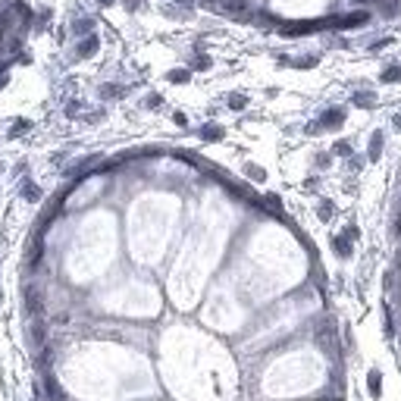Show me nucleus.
Here are the masks:
<instances>
[{"mask_svg": "<svg viewBox=\"0 0 401 401\" xmlns=\"http://www.w3.org/2000/svg\"><path fill=\"white\" fill-rule=\"evenodd\" d=\"M201 138H204V141H219V138H223V129H219V125H204V129H201Z\"/></svg>", "mask_w": 401, "mask_h": 401, "instance_id": "obj_8", "label": "nucleus"}, {"mask_svg": "<svg viewBox=\"0 0 401 401\" xmlns=\"http://www.w3.org/2000/svg\"><path fill=\"white\" fill-rule=\"evenodd\" d=\"M245 104H248V97H245V94H232V97H229V107H232V110H245Z\"/></svg>", "mask_w": 401, "mask_h": 401, "instance_id": "obj_17", "label": "nucleus"}, {"mask_svg": "<svg viewBox=\"0 0 401 401\" xmlns=\"http://www.w3.org/2000/svg\"><path fill=\"white\" fill-rule=\"evenodd\" d=\"M373 100H376V97H373V94H367V91L354 94V104H357V107H373Z\"/></svg>", "mask_w": 401, "mask_h": 401, "instance_id": "obj_14", "label": "nucleus"}, {"mask_svg": "<svg viewBox=\"0 0 401 401\" xmlns=\"http://www.w3.org/2000/svg\"><path fill=\"white\" fill-rule=\"evenodd\" d=\"M94 29V19H79V22H72V31L75 35H82V31H91Z\"/></svg>", "mask_w": 401, "mask_h": 401, "instance_id": "obj_11", "label": "nucleus"}, {"mask_svg": "<svg viewBox=\"0 0 401 401\" xmlns=\"http://www.w3.org/2000/svg\"><path fill=\"white\" fill-rule=\"evenodd\" d=\"M245 173H248L251 179H257V182H263V179H267V173H263L260 166H254V163H248V166H245Z\"/></svg>", "mask_w": 401, "mask_h": 401, "instance_id": "obj_15", "label": "nucleus"}, {"mask_svg": "<svg viewBox=\"0 0 401 401\" xmlns=\"http://www.w3.org/2000/svg\"><path fill=\"white\" fill-rule=\"evenodd\" d=\"M166 79H169V82H173V85H185V82H188V79H191V72H188V69H173V72H169V75H166Z\"/></svg>", "mask_w": 401, "mask_h": 401, "instance_id": "obj_10", "label": "nucleus"}, {"mask_svg": "<svg viewBox=\"0 0 401 401\" xmlns=\"http://www.w3.org/2000/svg\"><path fill=\"white\" fill-rule=\"evenodd\" d=\"M336 154H351V144H348V141H339V144H336Z\"/></svg>", "mask_w": 401, "mask_h": 401, "instance_id": "obj_20", "label": "nucleus"}, {"mask_svg": "<svg viewBox=\"0 0 401 401\" xmlns=\"http://www.w3.org/2000/svg\"><path fill=\"white\" fill-rule=\"evenodd\" d=\"M317 60H320L317 54H310V57H298V60H295V66H298V69H307V66H317Z\"/></svg>", "mask_w": 401, "mask_h": 401, "instance_id": "obj_13", "label": "nucleus"}, {"mask_svg": "<svg viewBox=\"0 0 401 401\" xmlns=\"http://www.w3.org/2000/svg\"><path fill=\"white\" fill-rule=\"evenodd\" d=\"M332 248H336L339 257H351V242H348L345 235H336V238H332Z\"/></svg>", "mask_w": 401, "mask_h": 401, "instance_id": "obj_6", "label": "nucleus"}, {"mask_svg": "<svg viewBox=\"0 0 401 401\" xmlns=\"http://www.w3.org/2000/svg\"><path fill=\"white\" fill-rule=\"evenodd\" d=\"M125 6H129V10H138V6H141V0H125Z\"/></svg>", "mask_w": 401, "mask_h": 401, "instance_id": "obj_21", "label": "nucleus"}, {"mask_svg": "<svg viewBox=\"0 0 401 401\" xmlns=\"http://www.w3.org/2000/svg\"><path fill=\"white\" fill-rule=\"evenodd\" d=\"M332 213H336L332 201H323V204H320V210H317V216H320V219H332Z\"/></svg>", "mask_w": 401, "mask_h": 401, "instance_id": "obj_12", "label": "nucleus"}, {"mask_svg": "<svg viewBox=\"0 0 401 401\" xmlns=\"http://www.w3.org/2000/svg\"><path fill=\"white\" fill-rule=\"evenodd\" d=\"M144 104H148V107H151V110H157V107H160V104H163V97H160V94H151V97H148V100H144Z\"/></svg>", "mask_w": 401, "mask_h": 401, "instance_id": "obj_19", "label": "nucleus"}, {"mask_svg": "<svg viewBox=\"0 0 401 401\" xmlns=\"http://www.w3.org/2000/svg\"><path fill=\"white\" fill-rule=\"evenodd\" d=\"M364 22H370V10H354L342 16V19H332V25H339V29H354V25H364Z\"/></svg>", "mask_w": 401, "mask_h": 401, "instance_id": "obj_2", "label": "nucleus"}, {"mask_svg": "<svg viewBox=\"0 0 401 401\" xmlns=\"http://www.w3.org/2000/svg\"><path fill=\"white\" fill-rule=\"evenodd\" d=\"M379 79H382V82H401V66H398V63H392L389 69H382Z\"/></svg>", "mask_w": 401, "mask_h": 401, "instance_id": "obj_9", "label": "nucleus"}, {"mask_svg": "<svg viewBox=\"0 0 401 401\" xmlns=\"http://www.w3.org/2000/svg\"><path fill=\"white\" fill-rule=\"evenodd\" d=\"M97 47H100L97 35H85V38H82V44H79V57H82V60L94 57V54H97Z\"/></svg>", "mask_w": 401, "mask_h": 401, "instance_id": "obj_3", "label": "nucleus"}, {"mask_svg": "<svg viewBox=\"0 0 401 401\" xmlns=\"http://www.w3.org/2000/svg\"><path fill=\"white\" fill-rule=\"evenodd\" d=\"M97 3H104V6H110V3H116V0H97Z\"/></svg>", "mask_w": 401, "mask_h": 401, "instance_id": "obj_22", "label": "nucleus"}, {"mask_svg": "<svg viewBox=\"0 0 401 401\" xmlns=\"http://www.w3.org/2000/svg\"><path fill=\"white\" fill-rule=\"evenodd\" d=\"M367 392H370L373 398H379V392H382V373H379V370H370V373H367Z\"/></svg>", "mask_w": 401, "mask_h": 401, "instance_id": "obj_4", "label": "nucleus"}, {"mask_svg": "<svg viewBox=\"0 0 401 401\" xmlns=\"http://www.w3.org/2000/svg\"><path fill=\"white\" fill-rule=\"evenodd\" d=\"M191 69H210V57H204V54L194 57V60H191Z\"/></svg>", "mask_w": 401, "mask_h": 401, "instance_id": "obj_18", "label": "nucleus"}, {"mask_svg": "<svg viewBox=\"0 0 401 401\" xmlns=\"http://www.w3.org/2000/svg\"><path fill=\"white\" fill-rule=\"evenodd\" d=\"M342 123H345V110L342 107H332V110H326V113L320 116L317 129H339Z\"/></svg>", "mask_w": 401, "mask_h": 401, "instance_id": "obj_1", "label": "nucleus"}, {"mask_svg": "<svg viewBox=\"0 0 401 401\" xmlns=\"http://www.w3.org/2000/svg\"><path fill=\"white\" fill-rule=\"evenodd\" d=\"M119 94H123L119 85H104V88H100V97H119Z\"/></svg>", "mask_w": 401, "mask_h": 401, "instance_id": "obj_16", "label": "nucleus"}, {"mask_svg": "<svg viewBox=\"0 0 401 401\" xmlns=\"http://www.w3.org/2000/svg\"><path fill=\"white\" fill-rule=\"evenodd\" d=\"M22 198L29 201V204H35V201H41V188H38L35 182H29V179H25V182H22Z\"/></svg>", "mask_w": 401, "mask_h": 401, "instance_id": "obj_5", "label": "nucleus"}, {"mask_svg": "<svg viewBox=\"0 0 401 401\" xmlns=\"http://www.w3.org/2000/svg\"><path fill=\"white\" fill-rule=\"evenodd\" d=\"M379 154H382V132H373V135H370V151H367V157H370V160H379Z\"/></svg>", "mask_w": 401, "mask_h": 401, "instance_id": "obj_7", "label": "nucleus"}]
</instances>
